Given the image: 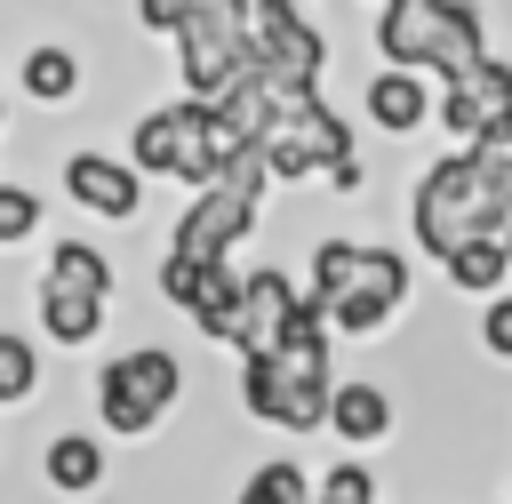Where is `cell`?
I'll return each instance as SVG.
<instances>
[{
    "mask_svg": "<svg viewBox=\"0 0 512 504\" xmlns=\"http://www.w3.org/2000/svg\"><path fill=\"white\" fill-rule=\"evenodd\" d=\"M240 32H248V72H264L280 96H312L320 88L328 40H320V24H304V8H288V0H240Z\"/></svg>",
    "mask_w": 512,
    "mask_h": 504,
    "instance_id": "obj_4",
    "label": "cell"
},
{
    "mask_svg": "<svg viewBox=\"0 0 512 504\" xmlns=\"http://www.w3.org/2000/svg\"><path fill=\"white\" fill-rule=\"evenodd\" d=\"M192 128H200V104H192V96L144 112L136 136H128V168H136V176H184V160H192Z\"/></svg>",
    "mask_w": 512,
    "mask_h": 504,
    "instance_id": "obj_10",
    "label": "cell"
},
{
    "mask_svg": "<svg viewBox=\"0 0 512 504\" xmlns=\"http://www.w3.org/2000/svg\"><path fill=\"white\" fill-rule=\"evenodd\" d=\"M456 88H472L488 120H512V64H504V56H488V64H472V72H464Z\"/></svg>",
    "mask_w": 512,
    "mask_h": 504,
    "instance_id": "obj_25",
    "label": "cell"
},
{
    "mask_svg": "<svg viewBox=\"0 0 512 504\" xmlns=\"http://www.w3.org/2000/svg\"><path fill=\"white\" fill-rule=\"evenodd\" d=\"M504 248H512V232H504Z\"/></svg>",
    "mask_w": 512,
    "mask_h": 504,
    "instance_id": "obj_31",
    "label": "cell"
},
{
    "mask_svg": "<svg viewBox=\"0 0 512 504\" xmlns=\"http://www.w3.org/2000/svg\"><path fill=\"white\" fill-rule=\"evenodd\" d=\"M240 504H312V480H304V464L272 456V464H256V472H248Z\"/></svg>",
    "mask_w": 512,
    "mask_h": 504,
    "instance_id": "obj_21",
    "label": "cell"
},
{
    "mask_svg": "<svg viewBox=\"0 0 512 504\" xmlns=\"http://www.w3.org/2000/svg\"><path fill=\"white\" fill-rule=\"evenodd\" d=\"M240 400H248V416H264L280 432H320L328 408H336L328 344L320 352H280V360H240Z\"/></svg>",
    "mask_w": 512,
    "mask_h": 504,
    "instance_id": "obj_3",
    "label": "cell"
},
{
    "mask_svg": "<svg viewBox=\"0 0 512 504\" xmlns=\"http://www.w3.org/2000/svg\"><path fill=\"white\" fill-rule=\"evenodd\" d=\"M488 136H504V144H512V120H496V128H488Z\"/></svg>",
    "mask_w": 512,
    "mask_h": 504,
    "instance_id": "obj_30",
    "label": "cell"
},
{
    "mask_svg": "<svg viewBox=\"0 0 512 504\" xmlns=\"http://www.w3.org/2000/svg\"><path fill=\"white\" fill-rule=\"evenodd\" d=\"M16 80H24V96H40V104H72V96H80V56L56 48V40H40Z\"/></svg>",
    "mask_w": 512,
    "mask_h": 504,
    "instance_id": "obj_17",
    "label": "cell"
},
{
    "mask_svg": "<svg viewBox=\"0 0 512 504\" xmlns=\"http://www.w3.org/2000/svg\"><path fill=\"white\" fill-rule=\"evenodd\" d=\"M432 120H440V128H448L464 152H480V144H488V128H496V120L480 112V96H472V88H456V80L440 88V112H432Z\"/></svg>",
    "mask_w": 512,
    "mask_h": 504,
    "instance_id": "obj_22",
    "label": "cell"
},
{
    "mask_svg": "<svg viewBox=\"0 0 512 504\" xmlns=\"http://www.w3.org/2000/svg\"><path fill=\"white\" fill-rule=\"evenodd\" d=\"M360 264H368V248L360 240H312V304L328 312V304H344L352 288H360Z\"/></svg>",
    "mask_w": 512,
    "mask_h": 504,
    "instance_id": "obj_16",
    "label": "cell"
},
{
    "mask_svg": "<svg viewBox=\"0 0 512 504\" xmlns=\"http://www.w3.org/2000/svg\"><path fill=\"white\" fill-rule=\"evenodd\" d=\"M32 384H40V352H32L24 336H8V328H0V408L32 400Z\"/></svg>",
    "mask_w": 512,
    "mask_h": 504,
    "instance_id": "obj_24",
    "label": "cell"
},
{
    "mask_svg": "<svg viewBox=\"0 0 512 504\" xmlns=\"http://www.w3.org/2000/svg\"><path fill=\"white\" fill-rule=\"evenodd\" d=\"M312 504H376V480H368V464H328V472L312 480Z\"/></svg>",
    "mask_w": 512,
    "mask_h": 504,
    "instance_id": "obj_26",
    "label": "cell"
},
{
    "mask_svg": "<svg viewBox=\"0 0 512 504\" xmlns=\"http://www.w3.org/2000/svg\"><path fill=\"white\" fill-rule=\"evenodd\" d=\"M176 392H184V368H176V352H160V344H128L120 360H104V376H96V408H104V424L112 432H152L160 424V408H176Z\"/></svg>",
    "mask_w": 512,
    "mask_h": 504,
    "instance_id": "obj_6",
    "label": "cell"
},
{
    "mask_svg": "<svg viewBox=\"0 0 512 504\" xmlns=\"http://www.w3.org/2000/svg\"><path fill=\"white\" fill-rule=\"evenodd\" d=\"M96 480H104V448H96L88 432L48 440V488H56V496H88Z\"/></svg>",
    "mask_w": 512,
    "mask_h": 504,
    "instance_id": "obj_18",
    "label": "cell"
},
{
    "mask_svg": "<svg viewBox=\"0 0 512 504\" xmlns=\"http://www.w3.org/2000/svg\"><path fill=\"white\" fill-rule=\"evenodd\" d=\"M216 272H224V264H192V256H168V264H160V296H168L176 312H200V304H208V288H216Z\"/></svg>",
    "mask_w": 512,
    "mask_h": 504,
    "instance_id": "obj_23",
    "label": "cell"
},
{
    "mask_svg": "<svg viewBox=\"0 0 512 504\" xmlns=\"http://www.w3.org/2000/svg\"><path fill=\"white\" fill-rule=\"evenodd\" d=\"M296 280L288 272H256L248 280V344H240V360H272L280 352V336H288V320H296Z\"/></svg>",
    "mask_w": 512,
    "mask_h": 504,
    "instance_id": "obj_11",
    "label": "cell"
},
{
    "mask_svg": "<svg viewBox=\"0 0 512 504\" xmlns=\"http://www.w3.org/2000/svg\"><path fill=\"white\" fill-rule=\"evenodd\" d=\"M448 280H456V288H472V296H488V304H496V288H504V280H512V248H504V240H464V248H456V256H448Z\"/></svg>",
    "mask_w": 512,
    "mask_h": 504,
    "instance_id": "obj_19",
    "label": "cell"
},
{
    "mask_svg": "<svg viewBox=\"0 0 512 504\" xmlns=\"http://www.w3.org/2000/svg\"><path fill=\"white\" fill-rule=\"evenodd\" d=\"M256 224V208L240 200V192H192V208L176 216V248L168 256H192V264H232V240Z\"/></svg>",
    "mask_w": 512,
    "mask_h": 504,
    "instance_id": "obj_8",
    "label": "cell"
},
{
    "mask_svg": "<svg viewBox=\"0 0 512 504\" xmlns=\"http://www.w3.org/2000/svg\"><path fill=\"white\" fill-rule=\"evenodd\" d=\"M32 224H40V200H32L24 184H0V248L32 240Z\"/></svg>",
    "mask_w": 512,
    "mask_h": 504,
    "instance_id": "obj_27",
    "label": "cell"
},
{
    "mask_svg": "<svg viewBox=\"0 0 512 504\" xmlns=\"http://www.w3.org/2000/svg\"><path fill=\"white\" fill-rule=\"evenodd\" d=\"M416 248L424 256H456L464 240H504V208L480 192V160L472 152H448V160H432L424 168V184H416Z\"/></svg>",
    "mask_w": 512,
    "mask_h": 504,
    "instance_id": "obj_2",
    "label": "cell"
},
{
    "mask_svg": "<svg viewBox=\"0 0 512 504\" xmlns=\"http://www.w3.org/2000/svg\"><path fill=\"white\" fill-rule=\"evenodd\" d=\"M40 288H64V296H96V304H104V296H112V256L88 248V240H56Z\"/></svg>",
    "mask_w": 512,
    "mask_h": 504,
    "instance_id": "obj_14",
    "label": "cell"
},
{
    "mask_svg": "<svg viewBox=\"0 0 512 504\" xmlns=\"http://www.w3.org/2000/svg\"><path fill=\"white\" fill-rule=\"evenodd\" d=\"M176 64L192 104H224L248 80V32H240V0H192V24L176 32Z\"/></svg>",
    "mask_w": 512,
    "mask_h": 504,
    "instance_id": "obj_5",
    "label": "cell"
},
{
    "mask_svg": "<svg viewBox=\"0 0 512 504\" xmlns=\"http://www.w3.org/2000/svg\"><path fill=\"white\" fill-rule=\"evenodd\" d=\"M440 112V88H424V72H376L368 80V120L384 128V136H408V128H424Z\"/></svg>",
    "mask_w": 512,
    "mask_h": 504,
    "instance_id": "obj_12",
    "label": "cell"
},
{
    "mask_svg": "<svg viewBox=\"0 0 512 504\" xmlns=\"http://www.w3.org/2000/svg\"><path fill=\"white\" fill-rule=\"evenodd\" d=\"M40 328H48L56 344H96L104 304H96V296H64V288H40Z\"/></svg>",
    "mask_w": 512,
    "mask_h": 504,
    "instance_id": "obj_20",
    "label": "cell"
},
{
    "mask_svg": "<svg viewBox=\"0 0 512 504\" xmlns=\"http://www.w3.org/2000/svg\"><path fill=\"white\" fill-rule=\"evenodd\" d=\"M64 192H72L88 216H112V224H128V216L144 208V176H136L128 160H112V152H72V160H64Z\"/></svg>",
    "mask_w": 512,
    "mask_h": 504,
    "instance_id": "obj_9",
    "label": "cell"
},
{
    "mask_svg": "<svg viewBox=\"0 0 512 504\" xmlns=\"http://www.w3.org/2000/svg\"><path fill=\"white\" fill-rule=\"evenodd\" d=\"M136 24H152V32H184V24H192V0H136Z\"/></svg>",
    "mask_w": 512,
    "mask_h": 504,
    "instance_id": "obj_28",
    "label": "cell"
},
{
    "mask_svg": "<svg viewBox=\"0 0 512 504\" xmlns=\"http://www.w3.org/2000/svg\"><path fill=\"white\" fill-rule=\"evenodd\" d=\"M480 344H488L496 360H512V296H496V304H488V320H480Z\"/></svg>",
    "mask_w": 512,
    "mask_h": 504,
    "instance_id": "obj_29",
    "label": "cell"
},
{
    "mask_svg": "<svg viewBox=\"0 0 512 504\" xmlns=\"http://www.w3.org/2000/svg\"><path fill=\"white\" fill-rule=\"evenodd\" d=\"M192 328H200L208 344H232V352H240V344H248V272H232V264H224V272H216V288H208V304L192 312Z\"/></svg>",
    "mask_w": 512,
    "mask_h": 504,
    "instance_id": "obj_15",
    "label": "cell"
},
{
    "mask_svg": "<svg viewBox=\"0 0 512 504\" xmlns=\"http://www.w3.org/2000/svg\"><path fill=\"white\" fill-rule=\"evenodd\" d=\"M368 32H376L384 72H432L448 40V0H384Z\"/></svg>",
    "mask_w": 512,
    "mask_h": 504,
    "instance_id": "obj_7",
    "label": "cell"
},
{
    "mask_svg": "<svg viewBox=\"0 0 512 504\" xmlns=\"http://www.w3.org/2000/svg\"><path fill=\"white\" fill-rule=\"evenodd\" d=\"M328 432H336V440H352V448L384 440V432H392V392H384V384H336Z\"/></svg>",
    "mask_w": 512,
    "mask_h": 504,
    "instance_id": "obj_13",
    "label": "cell"
},
{
    "mask_svg": "<svg viewBox=\"0 0 512 504\" xmlns=\"http://www.w3.org/2000/svg\"><path fill=\"white\" fill-rule=\"evenodd\" d=\"M272 96H280V88H272ZM256 152H264L272 184H304V176H320V168H328V184H336V192H360L352 128L320 104V88H312V96H280V120H272V136H264Z\"/></svg>",
    "mask_w": 512,
    "mask_h": 504,
    "instance_id": "obj_1",
    "label": "cell"
}]
</instances>
